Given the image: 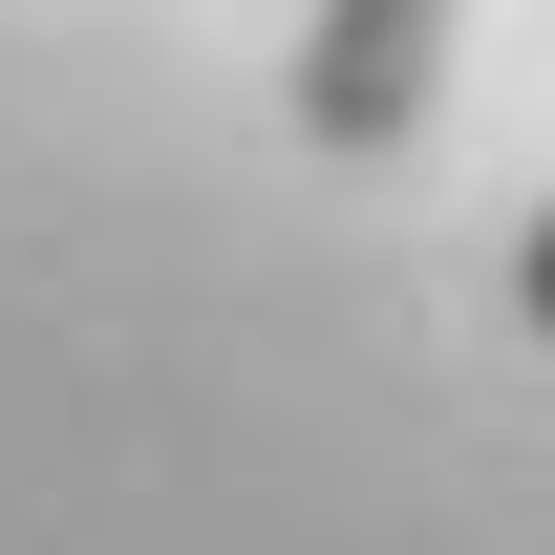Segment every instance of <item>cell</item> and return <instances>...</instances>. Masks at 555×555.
<instances>
[{"label": "cell", "mask_w": 555, "mask_h": 555, "mask_svg": "<svg viewBox=\"0 0 555 555\" xmlns=\"http://www.w3.org/2000/svg\"><path fill=\"white\" fill-rule=\"evenodd\" d=\"M427 86H449V0H321V43H299V129L321 150H406Z\"/></svg>", "instance_id": "1"}, {"label": "cell", "mask_w": 555, "mask_h": 555, "mask_svg": "<svg viewBox=\"0 0 555 555\" xmlns=\"http://www.w3.org/2000/svg\"><path fill=\"white\" fill-rule=\"evenodd\" d=\"M513 299H534V343H555V214H534V257H513Z\"/></svg>", "instance_id": "2"}]
</instances>
